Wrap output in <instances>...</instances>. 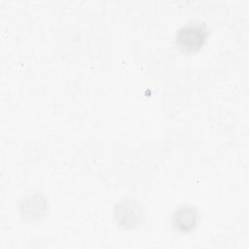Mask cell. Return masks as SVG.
<instances>
[{
  "instance_id": "obj_1",
  "label": "cell",
  "mask_w": 249,
  "mask_h": 249,
  "mask_svg": "<svg viewBox=\"0 0 249 249\" xmlns=\"http://www.w3.org/2000/svg\"><path fill=\"white\" fill-rule=\"evenodd\" d=\"M208 29L205 23L192 21L180 27L175 35L176 46L184 53L198 51L206 41Z\"/></svg>"
},
{
  "instance_id": "obj_2",
  "label": "cell",
  "mask_w": 249,
  "mask_h": 249,
  "mask_svg": "<svg viewBox=\"0 0 249 249\" xmlns=\"http://www.w3.org/2000/svg\"><path fill=\"white\" fill-rule=\"evenodd\" d=\"M113 215L121 228L132 229L142 222L144 211L138 201L132 198H124L115 205Z\"/></svg>"
},
{
  "instance_id": "obj_3",
  "label": "cell",
  "mask_w": 249,
  "mask_h": 249,
  "mask_svg": "<svg viewBox=\"0 0 249 249\" xmlns=\"http://www.w3.org/2000/svg\"><path fill=\"white\" fill-rule=\"evenodd\" d=\"M198 214L191 205H181L171 215V226L178 232L186 233L195 230L197 226Z\"/></svg>"
}]
</instances>
